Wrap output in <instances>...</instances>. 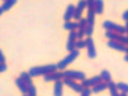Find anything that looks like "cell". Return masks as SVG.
Segmentation results:
<instances>
[{
    "mask_svg": "<svg viewBox=\"0 0 128 96\" xmlns=\"http://www.w3.org/2000/svg\"><path fill=\"white\" fill-rule=\"evenodd\" d=\"M54 71H57V66L56 65H47V66H37V67H32L29 70V75L32 77H36V76H44L48 73H52Z\"/></svg>",
    "mask_w": 128,
    "mask_h": 96,
    "instance_id": "obj_1",
    "label": "cell"
},
{
    "mask_svg": "<svg viewBox=\"0 0 128 96\" xmlns=\"http://www.w3.org/2000/svg\"><path fill=\"white\" fill-rule=\"evenodd\" d=\"M79 54H80V52H79V49H74V51H71L66 57H65V58L64 60H61L56 66H57V70H65L71 62H74L76 58H78V57H79Z\"/></svg>",
    "mask_w": 128,
    "mask_h": 96,
    "instance_id": "obj_2",
    "label": "cell"
},
{
    "mask_svg": "<svg viewBox=\"0 0 128 96\" xmlns=\"http://www.w3.org/2000/svg\"><path fill=\"white\" fill-rule=\"evenodd\" d=\"M103 27H104L106 30H109V32H116V33H118V34L126 33V28H124V27H122V25H119V24H116V23H113V22H110V20L104 22Z\"/></svg>",
    "mask_w": 128,
    "mask_h": 96,
    "instance_id": "obj_3",
    "label": "cell"
},
{
    "mask_svg": "<svg viewBox=\"0 0 128 96\" xmlns=\"http://www.w3.org/2000/svg\"><path fill=\"white\" fill-rule=\"evenodd\" d=\"M64 77H66V79H71V80H75V81H78V80L81 81V80L86 79L84 72H80V71H72V70H66V71H64Z\"/></svg>",
    "mask_w": 128,
    "mask_h": 96,
    "instance_id": "obj_4",
    "label": "cell"
},
{
    "mask_svg": "<svg viewBox=\"0 0 128 96\" xmlns=\"http://www.w3.org/2000/svg\"><path fill=\"white\" fill-rule=\"evenodd\" d=\"M85 43H86V49H88V57L91 60L96 58V51H95V44H94L93 38L88 37L85 39Z\"/></svg>",
    "mask_w": 128,
    "mask_h": 96,
    "instance_id": "obj_5",
    "label": "cell"
},
{
    "mask_svg": "<svg viewBox=\"0 0 128 96\" xmlns=\"http://www.w3.org/2000/svg\"><path fill=\"white\" fill-rule=\"evenodd\" d=\"M62 82H64V85H67L70 89L75 90V91L79 92V94H81L82 90H84V87L81 86V84H78L75 80H71V79H66V77H64V79H62Z\"/></svg>",
    "mask_w": 128,
    "mask_h": 96,
    "instance_id": "obj_6",
    "label": "cell"
},
{
    "mask_svg": "<svg viewBox=\"0 0 128 96\" xmlns=\"http://www.w3.org/2000/svg\"><path fill=\"white\" fill-rule=\"evenodd\" d=\"M64 79V72L62 71H54L52 73L44 75V81L50 82V81H57V80H62Z\"/></svg>",
    "mask_w": 128,
    "mask_h": 96,
    "instance_id": "obj_7",
    "label": "cell"
},
{
    "mask_svg": "<svg viewBox=\"0 0 128 96\" xmlns=\"http://www.w3.org/2000/svg\"><path fill=\"white\" fill-rule=\"evenodd\" d=\"M53 95H54V96H62V95H64V82H62V80L54 81Z\"/></svg>",
    "mask_w": 128,
    "mask_h": 96,
    "instance_id": "obj_8",
    "label": "cell"
},
{
    "mask_svg": "<svg viewBox=\"0 0 128 96\" xmlns=\"http://www.w3.org/2000/svg\"><path fill=\"white\" fill-rule=\"evenodd\" d=\"M108 47L113 48V49H117V51H122V52L126 51V46L119 43V42H117V41H109L108 42Z\"/></svg>",
    "mask_w": 128,
    "mask_h": 96,
    "instance_id": "obj_9",
    "label": "cell"
},
{
    "mask_svg": "<svg viewBox=\"0 0 128 96\" xmlns=\"http://www.w3.org/2000/svg\"><path fill=\"white\" fill-rule=\"evenodd\" d=\"M74 13H75V6L74 5H68L66 9V13L64 15L65 22H71V18H74Z\"/></svg>",
    "mask_w": 128,
    "mask_h": 96,
    "instance_id": "obj_10",
    "label": "cell"
},
{
    "mask_svg": "<svg viewBox=\"0 0 128 96\" xmlns=\"http://www.w3.org/2000/svg\"><path fill=\"white\" fill-rule=\"evenodd\" d=\"M122 35H123V34H118V33H116V32H109V30L105 32V37L109 38V41H117V42H119L120 38H122Z\"/></svg>",
    "mask_w": 128,
    "mask_h": 96,
    "instance_id": "obj_11",
    "label": "cell"
},
{
    "mask_svg": "<svg viewBox=\"0 0 128 96\" xmlns=\"http://www.w3.org/2000/svg\"><path fill=\"white\" fill-rule=\"evenodd\" d=\"M15 84H16V86H18V89H19L23 94H27V90H28V85L20 79V77H18L16 80H15Z\"/></svg>",
    "mask_w": 128,
    "mask_h": 96,
    "instance_id": "obj_12",
    "label": "cell"
},
{
    "mask_svg": "<svg viewBox=\"0 0 128 96\" xmlns=\"http://www.w3.org/2000/svg\"><path fill=\"white\" fill-rule=\"evenodd\" d=\"M86 20H88V25L94 27V20H95V10H94V9H89Z\"/></svg>",
    "mask_w": 128,
    "mask_h": 96,
    "instance_id": "obj_13",
    "label": "cell"
},
{
    "mask_svg": "<svg viewBox=\"0 0 128 96\" xmlns=\"http://www.w3.org/2000/svg\"><path fill=\"white\" fill-rule=\"evenodd\" d=\"M105 89H108V87H106V82H99V84H96V85L93 86V89H91V92L98 94V92L104 91Z\"/></svg>",
    "mask_w": 128,
    "mask_h": 96,
    "instance_id": "obj_14",
    "label": "cell"
},
{
    "mask_svg": "<svg viewBox=\"0 0 128 96\" xmlns=\"http://www.w3.org/2000/svg\"><path fill=\"white\" fill-rule=\"evenodd\" d=\"M94 10H95V14H102L104 11V3H103V0H95Z\"/></svg>",
    "mask_w": 128,
    "mask_h": 96,
    "instance_id": "obj_15",
    "label": "cell"
},
{
    "mask_svg": "<svg viewBox=\"0 0 128 96\" xmlns=\"http://www.w3.org/2000/svg\"><path fill=\"white\" fill-rule=\"evenodd\" d=\"M64 28L66 30H75V29L79 28V23L78 22H65Z\"/></svg>",
    "mask_w": 128,
    "mask_h": 96,
    "instance_id": "obj_16",
    "label": "cell"
},
{
    "mask_svg": "<svg viewBox=\"0 0 128 96\" xmlns=\"http://www.w3.org/2000/svg\"><path fill=\"white\" fill-rule=\"evenodd\" d=\"M16 1L18 0H5L4 1V4L2 5V9H3V11H6V10H9L14 4H16Z\"/></svg>",
    "mask_w": 128,
    "mask_h": 96,
    "instance_id": "obj_17",
    "label": "cell"
},
{
    "mask_svg": "<svg viewBox=\"0 0 128 96\" xmlns=\"http://www.w3.org/2000/svg\"><path fill=\"white\" fill-rule=\"evenodd\" d=\"M100 77H102V80H103L104 82H109V81H112V75H110V72L106 71V70H103V71H102Z\"/></svg>",
    "mask_w": 128,
    "mask_h": 96,
    "instance_id": "obj_18",
    "label": "cell"
},
{
    "mask_svg": "<svg viewBox=\"0 0 128 96\" xmlns=\"http://www.w3.org/2000/svg\"><path fill=\"white\" fill-rule=\"evenodd\" d=\"M19 77H20V79H22V80H23V81H24L27 85H30V84H32V79H30L32 76H30L28 72H23V73H20Z\"/></svg>",
    "mask_w": 128,
    "mask_h": 96,
    "instance_id": "obj_19",
    "label": "cell"
},
{
    "mask_svg": "<svg viewBox=\"0 0 128 96\" xmlns=\"http://www.w3.org/2000/svg\"><path fill=\"white\" fill-rule=\"evenodd\" d=\"M116 86H117V90H119L120 92H126V94H128V84L118 82V84H116Z\"/></svg>",
    "mask_w": 128,
    "mask_h": 96,
    "instance_id": "obj_20",
    "label": "cell"
},
{
    "mask_svg": "<svg viewBox=\"0 0 128 96\" xmlns=\"http://www.w3.org/2000/svg\"><path fill=\"white\" fill-rule=\"evenodd\" d=\"M75 42H76V39H71V38H68L67 44H66V48H67V51H68V52L76 49V48H75Z\"/></svg>",
    "mask_w": 128,
    "mask_h": 96,
    "instance_id": "obj_21",
    "label": "cell"
},
{
    "mask_svg": "<svg viewBox=\"0 0 128 96\" xmlns=\"http://www.w3.org/2000/svg\"><path fill=\"white\" fill-rule=\"evenodd\" d=\"M27 95H28V96H37V90H36V87H34V85H33V84L28 85Z\"/></svg>",
    "mask_w": 128,
    "mask_h": 96,
    "instance_id": "obj_22",
    "label": "cell"
},
{
    "mask_svg": "<svg viewBox=\"0 0 128 96\" xmlns=\"http://www.w3.org/2000/svg\"><path fill=\"white\" fill-rule=\"evenodd\" d=\"M75 8H76V10H78V11L82 13V10L86 8V0H80L79 4H78V6H75Z\"/></svg>",
    "mask_w": 128,
    "mask_h": 96,
    "instance_id": "obj_23",
    "label": "cell"
},
{
    "mask_svg": "<svg viewBox=\"0 0 128 96\" xmlns=\"http://www.w3.org/2000/svg\"><path fill=\"white\" fill-rule=\"evenodd\" d=\"M75 48H76V49L86 48V43H85V41H82V39H79V41H76V42H75Z\"/></svg>",
    "mask_w": 128,
    "mask_h": 96,
    "instance_id": "obj_24",
    "label": "cell"
},
{
    "mask_svg": "<svg viewBox=\"0 0 128 96\" xmlns=\"http://www.w3.org/2000/svg\"><path fill=\"white\" fill-rule=\"evenodd\" d=\"M78 23H79V28L78 29H85L88 27V20L86 19H80Z\"/></svg>",
    "mask_w": 128,
    "mask_h": 96,
    "instance_id": "obj_25",
    "label": "cell"
},
{
    "mask_svg": "<svg viewBox=\"0 0 128 96\" xmlns=\"http://www.w3.org/2000/svg\"><path fill=\"white\" fill-rule=\"evenodd\" d=\"M93 32H94V27H91V25H88V27L85 28V35H86V37H91V34H93Z\"/></svg>",
    "mask_w": 128,
    "mask_h": 96,
    "instance_id": "obj_26",
    "label": "cell"
},
{
    "mask_svg": "<svg viewBox=\"0 0 128 96\" xmlns=\"http://www.w3.org/2000/svg\"><path fill=\"white\" fill-rule=\"evenodd\" d=\"M90 95H91V89L86 87V89H84V90H82V92H81V95H80V96H90Z\"/></svg>",
    "mask_w": 128,
    "mask_h": 96,
    "instance_id": "obj_27",
    "label": "cell"
},
{
    "mask_svg": "<svg viewBox=\"0 0 128 96\" xmlns=\"http://www.w3.org/2000/svg\"><path fill=\"white\" fill-rule=\"evenodd\" d=\"M94 4H95V0H86V8L94 9Z\"/></svg>",
    "mask_w": 128,
    "mask_h": 96,
    "instance_id": "obj_28",
    "label": "cell"
},
{
    "mask_svg": "<svg viewBox=\"0 0 128 96\" xmlns=\"http://www.w3.org/2000/svg\"><path fill=\"white\" fill-rule=\"evenodd\" d=\"M76 34H78V39H82L84 35H85V29H79L76 32Z\"/></svg>",
    "mask_w": 128,
    "mask_h": 96,
    "instance_id": "obj_29",
    "label": "cell"
},
{
    "mask_svg": "<svg viewBox=\"0 0 128 96\" xmlns=\"http://www.w3.org/2000/svg\"><path fill=\"white\" fill-rule=\"evenodd\" d=\"M74 18L76 19V20H80V19H81V13H80V11H78V10H76V8H75V13H74Z\"/></svg>",
    "mask_w": 128,
    "mask_h": 96,
    "instance_id": "obj_30",
    "label": "cell"
},
{
    "mask_svg": "<svg viewBox=\"0 0 128 96\" xmlns=\"http://www.w3.org/2000/svg\"><path fill=\"white\" fill-rule=\"evenodd\" d=\"M0 63H5V56L2 51H0Z\"/></svg>",
    "mask_w": 128,
    "mask_h": 96,
    "instance_id": "obj_31",
    "label": "cell"
},
{
    "mask_svg": "<svg viewBox=\"0 0 128 96\" xmlns=\"http://www.w3.org/2000/svg\"><path fill=\"white\" fill-rule=\"evenodd\" d=\"M6 65L5 63H0V72H4V71H6Z\"/></svg>",
    "mask_w": 128,
    "mask_h": 96,
    "instance_id": "obj_32",
    "label": "cell"
},
{
    "mask_svg": "<svg viewBox=\"0 0 128 96\" xmlns=\"http://www.w3.org/2000/svg\"><path fill=\"white\" fill-rule=\"evenodd\" d=\"M122 18H123V19H124V20H126V22H127V20H128V10H127V11H124V13H123V15H122Z\"/></svg>",
    "mask_w": 128,
    "mask_h": 96,
    "instance_id": "obj_33",
    "label": "cell"
},
{
    "mask_svg": "<svg viewBox=\"0 0 128 96\" xmlns=\"http://www.w3.org/2000/svg\"><path fill=\"white\" fill-rule=\"evenodd\" d=\"M124 28H126V33H127V35H128V20L126 22V27H124Z\"/></svg>",
    "mask_w": 128,
    "mask_h": 96,
    "instance_id": "obj_34",
    "label": "cell"
},
{
    "mask_svg": "<svg viewBox=\"0 0 128 96\" xmlns=\"http://www.w3.org/2000/svg\"><path fill=\"white\" fill-rule=\"evenodd\" d=\"M119 95H120V96H128V94H126V92H120Z\"/></svg>",
    "mask_w": 128,
    "mask_h": 96,
    "instance_id": "obj_35",
    "label": "cell"
},
{
    "mask_svg": "<svg viewBox=\"0 0 128 96\" xmlns=\"http://www.w3.org/2000/svg\"><path fill=\"white\" fill-rule=\"evenodd\" d=\"M124 61H126V62H128V54H126V56H124Z\"/></svg>",
    "mask_w": 128,
    "mask_h": 96,
    "instance_id": "obj_36",
    "label": "cell"
},
{
    "mask_svg": "<svg viewBox=\"0 0 128 96\" xmlns=\"http://www.w3.org/2000/svg\"><path fill=\"white\" fill-rule=\"evenodd\" d=\"M124 52H126V53L128 54V46H126V51H124Z\"/></svg>",
    "mask_w": 128,
    "mask_h": 96,
    "instance_id": "obj_37",
    "label": "cell"
},
{
    "mask_svg": "<svg viewBox=\"0 0 128 96\" xmlns=\"http://www.w3.org/2000/svg\"><path fill=\"white\" fill-rule=\"evenodd\" d=\"M3 13H4V11H3V9H2V6H0V15H2Z\"/></svg>",
    "mask_w": 128,
    "mask_h": 96,
    "instance_id": "obj_38",
    "label": "cell"
},
{
    "mask_svg": "<svg viewBox=\"0 0 128 96\" xmlns=\"http://www.w3.org/2000/svg\"><path fill=\"white\" fill-rule=\"evenodd\" d=\"M23 96H28V95H27V94H24V95H23Z\"/></svg>",
    "mask_w": 128,
    "mask_h": 96,
    "instance_id": "obj_39",
    "label": "cell"
},
{
    "mask_svg": "<svg viewBox=\"0 0 128 96\" xmlns=\"http://www.w3.org/2000/svg\"><path fill=\"white\" fill-rule=\"evenodd\" d=\"M4 1H5V0H4Z\"/></svg>",
    "mask_w": 128,
    "mask_h": 96,
    "instance_id": "obj_40",
    "label": "cell"
}]
</instances>
